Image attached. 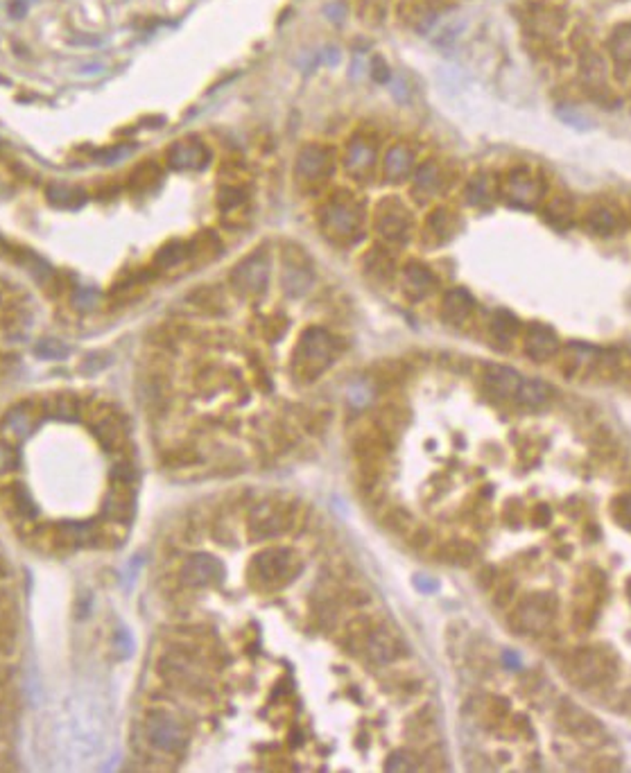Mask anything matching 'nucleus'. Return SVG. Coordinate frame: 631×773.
<instances>
[{
	"label": "nucleus",
	"mask_w": 631,
	"mask_h": 773,
	"mask_svg": "<svg viewBox=\"0 0 631 773\" xmlns=\"http://www.w3.org/2000/svg\"><path fill=\"white\" fill-rule=\"evenodd\" d=\"M109 741V713L93 692H78L61 704L55 722V744L75 764L93 762Z\"/></svg>",
	"instance_id": "obj_1"
},
{
	"label": "nucleus",
	"mask_w": 631,
	"mask_h": 773,
	"mask_svg": "<svg viewBox=\"0 0 631 773\" xmlns=\"http://www.w3.org/2000/svg\"><path fill=\"white\" fill-rule=\"evenodd\" d=\"M369 213L362 197L353 190L337 188L319 204L317 226L328 242L337 247H349L362 240L367 231Z\"/></svg>",
	"instance_id": "obj_2"
},
{
	"label": "nucleus",
	"mask_w": 631,
	"mask_h": 773,
	"mask_svg": "<svg viewBox=\"0 0 631 773\" xmlns=\"http://www.w3.org/2000/svg\"><path fill=\"white\" fill-rule=\"evenodd\" d=\"M340 344L326 328H306L292 353V373L301 382H315L337 359Z\"/></svg>",
	"instance_id": "obj_3"
},
{
	"label": "nucleus",
	"mask_w": 631,
	"mask_h": 773,
	"mask_svg": "<svg viewBox=\"0 0 631 773\" xmlns=\"http://www.w3.org/2000/svg\"><path fill=\"white\" fill-rule=\"evenodd\" d=\"M301 572V559L288 548H268L249 566V579L256 590H281Z\"/></svg>",
	"instance_id": "obj_4"
},
{
	"label": "nucleus",
	"mask_w": 631,
	"mask_h": 773,
	"mask_svg": "<svg viewBox=\"0 0 631 773\" xmlns=\"http://www.w3.org/2000/svg\"><path fill=\"white\" fill-rule=\"evenodd\" d=\"M270 274H272V260L265 249H256L244 256L229 274L231 290L244 299H256L268 290Z\"/></svg>",
	"instance_id": "obj_5"
},
{
	"label": "nucleus",
	"mask_w": 631,
	"mask_h": 773,
	"mask_svg": "<svg viewBox=\"0 0 631 773\" xmlns=\"http://www.w3.org/2000/svg\"><path fill=\"white\" fill-rule=\"evenodd\" d=\"M335 168V150L322 143H306L295 159L297 184H301L304 188H319L331 179Z\"/></svg>",
	"instance_id": "obj_6"
},
{
	"label": "nucleus",
	"mask_w": 631,
	"mask_h": 773,
	"mask_svg": "<svg viewBox=\"0 0 631 773\" xmlns=\"http://www.w3.org/2000/svg\"><path fill=\"white\" fill-rule=\"evenodd\" d=\"M378 166V141L371 132H355L342 154V168L355 184L373 179Z\"/></svg>",
	"instance_id": "obj_7"
},
{
	"label": "nucleus",
	"mask_w": 631,
	"mask_h": 773,
	"mask_svg": "<svg viewBox=\"0 0 631 773\" xmlns=\"http://www.w3.org/2000/svg\"><path fill=\"white\" fill-rule=\"evenodd\" d=\"M544 179L530 168H514L498 179V195L512 206L532 208L544 199Z\"/></svg>",
	"instance_id": "obj_8"
},
{
	"label": "nucleus",
	"mask_w": 631,
	"mask_h": 773,
	"mask_svg": "<svg viewBox=\"0 0 631 773\" xmlns=\"http://www.w3.org/2000/svg\"><path fill=\"white\" fill-rule=\"evenodd\" d=\"M554 613H557L554 595H527L514 611L512 626L521 635H541L553 626Z\"/></svg>",
	"instance_id": "obj_9"
},
{
	"label": "nucleus",
	"mask_w": 631,
	"mask_h": 773,
	"mask_svg": "<svg viewBox=\"0 0 631 773\" xmlns=\"http://www.w3.org/2000/svg\"><path fill=\"white\" fill-rule=\"evenodd\" d=\"M373 229L385 242L401 244L410 238L412 213L398 197H385L373 208Z\"/></svg>",
	"instance_id": "obj_10"
},
{
	"label": "nucleus",
	"mask_w": 631,
	"mask_h": 773,
	"mask_svg": "<svg viewBox=\"0 0 631 773\" xmlns=\"http://www.w3.org/2000/svg\"><path fill=\"white\" fill-rule=\"evenodd\" d=\"M292 525V509L286 502L265 500L249 514V536L254 541H272L286 534Z\"/></svg>",
	"instance_id": "obj_11"
},
{
	"label": "nucleus",
	"mask_w": 631,
	"mask_h": 773,
	"mask_svg": "<svg viewBox=\"0 0 631 773\" xmlns=\"http://www.w3.org/2000/svg\"><path fill=\"white\" fill-rule=\"evenodd\" d=\"M315 272L308 253L297 244H286L281 251V287L288 296H304L313 287Z\"/></svg>",
	"instance_id": "obj_12"
},
{
	"label": "nucleus",
	"mask_w": 631,
	"mask_h": 773,
	"mask_svg": "<svg viewBox=\"0 0 631 773\" xmlns=\"http://www.w3.org/2000/svg\"><path fill=\"white\" fill-rule=\"evenodd\" d=\"M150 741L163 753H181L188 746V728L168 710H152L145 722Z\"/></svg>",
	"instance_id": "obj_13"
},
{
	"label": "nucleus",
	"mask_w": 631,
	"mask_h": 773,
	"mask_svg": "<svg viewBox=\"0 0 631 773\" xmlns=\"http://www.w3.org/2000/svg\"><path fill=\"white\" fill-rule=\"evenodd\" d=\"M362 651L378 665L394 663V660L406 654L397 631L389 629L388 624H376V622H373L371 631H369V638L364 642Z\"/></svg>",
	"instance_id": "obj_14"
},
{
	"label": "nucleus",
	"mask_w": 631,
	"mask_h": 773,
	"mask_svg": "<svg viewBox=\"0 0 631 773\" xmlns=\"http://www.w3.org/2000/svg\"><path fill=\"white\" fill-rule=\"evenodd\" d=\"M608 672V665L604 654L595 650H580L568 663V678L577 686H595V683L604 681Z\"/></svg>",
	"instance_id": "obj_15"
},
{
	"label": "nucleus",
	"mask_w": 631,
	"mask_h": 773,
	"mask_svg": "<svg viewBox=\"0 0 631 773\" xmlns=\"http://www.w3.org/2000/svg\"><path fill=\"white\" fill-rule=\"evenodd\" d=\"M224 577V568L211 554H195L181 568V579L193 588H211L217 586Z\"/></svg>",
	"instance_id": "obj_16"
},
{
	"label": "nucleus",
	"mask_w": 631,
	"mask_h": 773,
	"mask_svg": "<svg viewBox=\"0 0 631 773\" xmlns=\"http://www.w3.org/2000/svg\"><path fill=\"white\" fill-rule=\"evenodd\" d=\"M208 161H211V152H208L206 145L199 139H195V136L177 141V143H172L170 150H168V163H170V168H175V170H202V168H206Z\"/></svg>",
	"instance_id": "obj_17"
},
{
	"label": "nucleus",
	"mask_w": 631,
	"mask_h": 773,
	"mask_svg": "<svg viewBox=\"0 0 631 773\" xmlns=\"http://www.w3.org/2000/svg\"><path fill=\"white\" fill-rule=\"evenodd\" d=\"M523 376L502 364H489L482 373V385L493 398H517Z\"/></svg>",
	"instance_id": "obj_18"
},
{
	"label": "nucleus",
	"mask_w": 631,
	"mask_h": 773,
	"mask_svg": "<svg viewBox=\"0 0 631 773\" xmlns=\"http://www.w3.org/2000/svg\"><path fill=\"white\" fill-rule=\"evenodd\" d=\"M444 188V175L439 163L425 161L412 172V197L419 204L430 202L437 197Z\"/></svg>",
	"instance_id": "obj_19"
},
{
	"label": "nucleus",
	"mask_w": 631,
	"mask_h": 773,
	"mask_svg": "<svg viewBox=\"0 0 631 773\" xmlns=\"http://www.w3.org/2000/svg\"><path fill=\"white\" fill-rule=\"evenodd\" d=\"M415 172V152L406 143H397L383 157V179L388 184H403Z\"/></svg>",
	"instance_id": "obj_20"
},
{
	"label": "nucleus",
	"mask_w": 631,
	"mask_h": 773,
	"mask_svg": "<svg viewBox=\"0 0 631 773\" xmlns=\"http://www.w3.org/2000/svg\"><path fill=\"white\" fill-rule=\"evenodd\" d=\"M559 719H562V723L566 726V731L572 732L575 737H580L584 744H598V740L604 737L599 723L595 722L593 717H589L584 710L577 708V705H566V708L562 710V714H559Z\"/></svg>",
	"instance_id": "obj_21"
},
{
	"label": "nucleus",
	"mask_w": 631,
	"mask_h": 773,
	"mask_svg": "<svg viewBox=\"0 0 631 773\" xmlns=\"http://www.w3.org/2000/svg\"><path fill=\"white\" fill-rule=\"evenodd\" d=\"M559 350V340L553 328L544 323H535L526 332V353L535 362H548Z\"/></svg>",
	"instance_id": "obj_22"
},
{
	"label": "nucleus",
	"mask_w": 631,
	"mask_h": 773,
	"mask_svg": "<svg viewBox=\"0 0 631 773\" xmlns=\"http://www.w3.org/2000/svg\"><path fill=\"white\" fill-rule=\"evenodd\" d=\"M93 430H96L97 439L105 443V448H120L123 446L124 437H127V430H124L123 419L115 414L109 407H97V412L93 414Z\"/></svg>",
	"instance_id": "obj_23"
},
{
	"label": "nucleus",
	"mask_w": 631,
	"mask_h": 773,
	"mask_svg": "<svg viewBox=\"0 0 631 773\" xmlns=\"http://www.w3.org/2000/svg\"><path fill=\"white\" fill-rule=\"evenodd\" d=\"M475 301L469 295V290H462V287H453L444 295L442 299V319L448 326H462V323L469 322V317L473 314Z\"/></svg>",
	"instance_id": "obj_24"
},
{
	"label": "nucleus",
	"mask_w": 631,
	"mask_h": 773,
	"mask_svg": "<svg viewBox=\"0 0 631 773\" xmlns=\"http://www.w3.org/2000/svg\"><path fill=\"white\" fill-rule=\"evenodd\" d=\"M526 25L536 37H554L563 28V14L550 5H535L527 12Z\"/></svg>",
	"instance_id": "obj_25"
},
{
	"label": "nucleus",
	"mask_w": 631,
	"mask_h": 773,
	"mask_svg": "<svg viewBox=\"0 0 631 773\" xmlns=\"http://www.w3.org/2000/svg\"><path fill=\"white\" fill-rule=\"evenodd\" d=\"M403 286H406V292L412 299H421V296L430 295L437 287V278L425 265L410 263L403 269Z\"/></svg>",
	"instance_id": "obj_26"
},
{
	"label": "nucleus",
	"mask_w": 631,
	"mask_h": 773,
	"mask_svg": "<svg viewBox=\"0 0 631 773\" xmlns=\"http://www.w3.org/2000/svg\"><path fill=\"white\" fill-rule=\"evenodd\" d=\"M514 401L530 407V410H539V407H545L553 401V389H550L548 382L544 380H527V377H523L521 389H518Z\"/></svg>",
	"instance_id": "obj_27"
},
{
	"label": "nucleus",
	"mask_w": 631,
	"mask_h": 773,
	"mask_svg": "<svg viewBox=\"0 0 631 773\" xmlns=\"http://www.w3.org/2000/svg\"><path fill=\"white\" fill-rule=\"evenodd\" d=\"M163 179V170L159 168V163L154 161H143L139 168H134L130 175V181H127V186H130L134 193H150V190L157 188L159 184H161Z\"/></svg>",
	"instance_id": "obj_28"
},
{
	"label": "nucleus",
	"mask_w": 631,
	"mask_h": 773,
	"mask_svg": "<svg viewBox=\"0 0 631 773\" xmlns=\"http://www.w3.org/2000/svg\"><path fill=\"white\" fill-rule=\"evenodd\" d=\"M46 199L57 208H78L87 202V193L75 184H50L46 188Z\"/></svg>",
	"instance_id": "obj_29"
},
{
	"label": "nucleus",
	"mask_w": 631,
	"mask_h": 773,
	"mask_svg": "<svg viewBox=\"0 0 631 773\" xmlns=\"http://www.w3.org/2000/svg\"><path fill=\"white\" fill-rule=\"evenodd\" d=\"M498 181L491 175H475L466 186V202L471 206H487L496 199Z\"/></svg>",
	"instance_id": "obj_30"
},
{
	"label": "nucleus",
	"mask_w": 631,
	"mask_h": 773,
	"mask_svg": "<svg viewBox=\"0 0 631 773\" xmlns=\"http://www.w3.org/2000/svg\"><path fill=\"white\" fill-rule=\"evenodd\" d=\"M608 52L617 66H631V23L617 25L608 37Z\"/></svg>",
	"instance_id": "obj_31"
},
{
	"label": "nucleus",
	"mask_w": 631,
	"mask_h": 773,
	"mask_svg": "<svg viewBox=\"0 0 631 773\" xmlns=\"http://www.w3.org/2000/svg\"><path fill=\"white\" fill-rule=\"evenodd\" d=\"M425 229H428V233L433 235L434 240H439V242H444V240L451 238L453 233H455L457 229V217L455 213L451 211V208H434L433 213L428 215V222H425Z\"/></svg>",
	"instance_id": "obj_32"
},
{
	"label": "nucleus",
	"mask_w": 631,
	"mask_h": 773,
	"mask_svg": "<svg viewBox=\"0 0 631 773\" xmlns=\"http://www.w3.org/2000/svg\"><path fill=\"white\" fill-rule=\"evenodd\" d=\"M403 19L412 28H428L434 19H437L439 10L430 3V0H410L406 7H403Z\"/></svg>",
	"instance_id": "obj_33"
},
{
	"label": "nucleus",
	"mask_w": 631,
	"mask_h": 773,
	"mask_svg": "<svg viewBox=\"0 0 631 773\" xmlns=\"http://www.w3.org/2000/svg\"><path fill=\"white\" fill-rule=\"evenodd\" d=\"M5 502L7 506H10L14 514L23 515V518H32L34 514H37V506H34L32 497H30L28 488L23 487V484H10V487H5Z\"/></svg>",
	"instance_id": "obj_34"
},
{
	"label": "nucleus",
	"mask_w": 631,
	"mask_h": 773,
	"mask_svg": "<svg viewBox=\"0 0 631 773\" xmlns=\"http://www.w3.org/2000/svg\"><path fill=\"white\" fill-rule=\"evenodd\" d=\"M364 269H367L369 277L380 278V281H388V278L392 277V272H394L392 256H389V251H385V249H380V247L371 249V251L364 256Z\"/></svg>",
	"instance_id": "obj_35"
},
{
	"label": "nucleus",
	"mask_w": 631,
	"mask_h": 773,
	"mask_svg": "<svg viewBox=\"0 0 631 773\" xmlns=\"http://www.w3.org/2000/svg\"><path fill=\"white\" fill-rule=\"evenodd\" d=\"M186 258H190V244L175 240V242H168L159 249V253L154 256V263H157L159 269H170L184 263Z\"/></svg>",
	"instance_id": "obj_36"
},
{
	"label": "nucleus",
	"mask_w": 631,
	"mask_h": 773,
	"mask_svg": "<svg viewBox=\"0 0 631 773\" xmlns=\"http://www.w3.org/2000/svg\"><path fill=\"white\" fill-rule=\"evenodd\" d=\"M517 332H518V319L514 317L512 313H508V310H500V313L493 314L491 335H493V340L498 341V344L508 346L509 341L517 337Z\"/></svg>",
	"instance_id": "obj_37"
},
{
	"label": "nucleus",
	"mask_w": 631,
	"mask_h": 773,
	"mask_svg": "<svg viewBox=\"0 0 631 773\" xmlns=\"http://www.w3.org/2000/svg\"><path fill=\"white\" fill-rule=\"evenodd\" d=\"M586 226H589L595 235H611L616 233V229L620 226V220H617V215L611 211V208L602 206L590 211L589 220H586Z\"/></svg>",
	"instance_id": "obj_38"
},
{
	"label": "nucleus",
	"mask_w": 631,
	"mask_h": 773,
	"mask_svg": "<svg viewBox=\"0 0 631 773\" xmlns=\"http://www.w3.org/2000/svg\"><path fill=\"white\" fill-rule=\"evenodd\" d=\"M581 77L589 86H602L604 79H607V68H604V61L598 52H584L581 57Z\"/></svg>",
	"instance_id": "obj_39"
},
{
	"label": "nucleus",
	"mask_w": 631,
	"mask_h": 773,
	"mask_svg": "<svg viewBox=\"0 0 631 773\" xmlns=\"http://www.w3.org/2000/svg\"><path fill=\"white\" fill-rule=\"evenodd\" d=\"M190 258H202V260H213L220 253L222 244L213 231H204L197 238L190 240Z\"/></svg>",
	"instance_id": "obj_40"
},
{
	"label": "nucleus",
	"mask_w": 631,
	"mask_h": 773,
	"mask_svg": "<svg viewBox=\"0 0 631 773\" xmlns=\"http://www.w3.org/2000/svg\"><path fill=\"white\" fill-rule=\"evenodd\" d=\"M439 554H442L444 561L453 563V566H469V563L475 559V548L471 543H460V541H455V543L444 545Z\"/></svg>",
	"instance_id": "obj_41"
},
{
	"label": "nucleus",
	"mask_w": 631,
	"mask_h": 773,
	"mask_svg": "<svg viewBox=\"0 0 631 773\" xmlns=\"http://www.w3.org/2000/svg\"><path fill=\"white\" fill-rule=\"evenodd\" d=\"M37 355L39 358H46V359H61L69 355V349H66L61 341L55 340H43L37 344Z\"/></svg>",
	"instance_id": "obj_42"
},
{
	"label": "nucleus",
	"mask_w": 631,
	"mask_h": 773,
	"mask_svg": "<svg viewBox=\"0 0 631 773\" xmlns=\"http://www.w3.org/2000/svg\"><path fill=\"white\" fill-rule=\"evenodd\" d=\"M388 768L389 771H415V768L419 767H416L415 762V755L407 753V750H397V753L389 758Z\"/></svg>",
	"instance_id": "obj_43"
},
{
	"label": "nucleus",
	"mask_w": 631,
	"mask_h": 773,
	"mask_svg": "<svg viewBox=\"0 0 631 773\" xmlns=\"http://www.w3.org/2000/svg\"><path fill=\"white\" fill-rule=\"evenodd\" d=\"M12 640H14V629L10 626V617L0 613V654H7L12 650Z\"/></svg>",
	"instance_id": "obj_44"
},
{
	"label": "nucleus",
	"mask_w": 631,
	"mask_h": 773,
	"mask_svg": "<svg viewBox=\"0 0 631 773\" xmlns=\"http://www.w3.org/2000/svg\"><path fill=\"white\" fill-rule=\"evenodd\" d=\"M620 509H622V521H625L626 525L631 527V493H629V496L622 497V506H620Z\"/></svg>",
	"instance_id": "obj_45"
},
{
	"label": "nucleus",
	"mask_w": 631,
	"mask_h": 773,
	"mask_svg": "<svg viewBox=\"0 0 631 773\" xmlns=\"http://www.w3.org/2000/svg\"><path fill=\"white\" fill-rule=\"evenodd\" d=\"M0 304H3V292H0Z\"/></svg>",
	"instance_id": "obj_46"
}]
</instances>
